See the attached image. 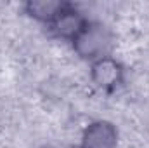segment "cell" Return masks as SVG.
<instances>
[{
    "mask_svg": "<svg viewBox=\"0 0 149 148\" xmlns=\"http://www.w3.org/2000/svg\"><path fill=\"white\" fill-rule=\"evenodd\" d=\"M66 5L64 0H28L23 4V12L37 21L40 25H45V28L56 19V16L63 11Z\"/></svg>",
    "mask_w": 149,
    "mask_h": 148,
    "instance_id": "5",
    "label": "cell"
},
{
    "mask_svg": "<svg viewBox=\"0 0 149 148\" xmlns=\"http://www.w3.org/2000/svg\"><path fill=\"white\" fill-rule=\"evenodd\" d=\"M38 148H54V147H50V145H43V147H38Z\"/></svg>",
    "mask_w": 149,
    "mask_h": 148,
    "instance_id": "6",
    "label": "cell"
},
{
    "mask_svg": "<svg viewBox=\"0 0 149 148\" xmlns=\"http://www.w3.org/2000/svg\"><path fill=\"white\" fill-rule=\"evenodd\" d=\"M90 23V18L80 11L74 4L66 2V5L63 7V11L56 16V19L47 26L50 37L66 44H73L78 38V35L85 30V26Z\"/></svg>",
    "mask_w": 149,
    "mask_h": 148,
    "instance_id": "3",
    "label": "cell"
},
{
    "mask_svg": "<svg viewBox=\"0 0 149 148\" xmlns=\"http://www.w3.org/2000/svg\"><path fill=\"white\" fill-rule=\"evenodd\" d=\"M88 78L92 85L104 92H116L127 80V68L116 56H106L88 65Z\"/></svg>",
    "mask_w": 149,
    "mask_h": 148,
    "instance_id": "2",
    "label": "cell"
},
{
    "mask_svg": "<svg viewBox=\"0 0 149 148\" xmlns=\"http://www.w3.org/2000/svg\"><path fill=\"white\" fill-rule=\"evenodd\" d=\"M116 45V35L111 28L101 21L90 19L85 30L71 44L73 52L85 63H94L101 58L111 56Z\"/></svg>",
    "mask_w": 149,
    "mask_h": 148,
    "instance_id": "1",
    "label": "cell"
},
{
    "mask_svg": "<svg viewBox=\"0 0 149 148\" xmlns=\"http://www.w3.org/2000/svg\"><path fill=\"white\" fill-rule=\"evenodd\" d=\"M120 131L111 120L95 118L85 125L80 138V148H118Z\"/></svg>",
    "mask_w": 149,
    "mask_h": 148,
    "instance_id": "4",
    "label": "cell"
}]
</instances>
